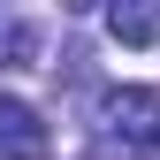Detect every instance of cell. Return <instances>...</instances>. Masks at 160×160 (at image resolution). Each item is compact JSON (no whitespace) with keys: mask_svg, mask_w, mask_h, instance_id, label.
I'll return each instance as SVG.
<instances>
[{"mask_svg":"<svg viewBox=\"0 0 160 160\" xmlns=\"http://www.w3.org/2000/svg\"><path fill=\"white\" fill-rule=\"evenodd\" d=\"M99 145L122 160H152L160 152V92H145V84L107 92L99 99Z\"/></svg>","mask_w":160,"mask_h":160,"instance_id":"obj_1","label":"cell"},{"mask_svg":"<svg viewBox=\"0 0 160 160\" xmlns=\"http://www.w3.org/2000/svg\"><path fill=\"white\" fill-rule=\"evenodd\" d=\"M0 152L8 160H46V130L23 99H0Z\"/></svg>","mask_w":160,"mask_h":160,"instance_id":"obj_2","label":"cell"},{"mask_svg":"<svg viewBox=\"0 0 160 160\" xmlns=\"http://www.w3.org/2000/svg\"><path fill=\"white\" fill-rule=\"evenodd\" d=\"M107 31L122 46H152L160 38V8H107Z\"/></svg>","mask_w":160,"mask_h":160,"instance_id":"obj_3","label":"cell"},{"mask_svg":"<svg viewBox=\"0 0 160 160\" xmlns=\"http://www.w3.org/2000/svg\"><path fill=\"white\" fill-rule=\"evenodd\" d=\"M31 53H38V38H31L23 23H0V69H23Z\"/></svg>","mask_w":160,"mask_h":160,"instance_id":"obj_4","label":"cell"}]
</instances>
